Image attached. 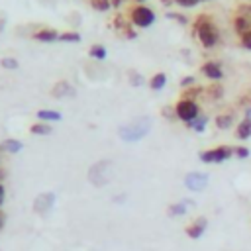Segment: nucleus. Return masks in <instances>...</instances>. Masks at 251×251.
Masks as SVG:
<instances>
[{"label": "nucleus", "instance_id": "32", "mask_svg": "<svg viewBox=\"0 0 251 251\" xmlns=\"http://www.w3.org/2000/svg\"><path fill=\"white\" fill-rule=\"evenodd\" d=\"M130 75H132V84H134V86H139V84L143 83V77H141V75H137V73H134V71H132Z\"/></svg>", "mask_w": 251, "mask_h": 251}, {"label": "nucleus", "instance_id": "30", "mask_svg": "<svg viewBox=\"0 0 251 251\" xmlns=\"http://www.w3.org/2000/svg\"><path fill=\"white\" fill-rule=\"evenodd\" d=\"M208 90H210V94H214L212 98H222V94H224V88H222L220 84H216V83H214V86H210Z\"/></svg>", "mask_w": 251, "mask_h": 251}, {"label": "nucleus", "instance_id": "5", "mask_svg": "<svg viewBox=\"0 0 251 251\" xmlns=\"http://www.w3.org/2000/svg\"><path fill=\"white\" fill-rule=\"evenodd\" d=\"M157 20L155 12L145 6V4H137L130 10V22L135 26V28H149V26H153Z\"/></svg>", "mask_w": 251, "mask_h": 251}, {"label": "nucleus", "instance_id": "18", "mask_svg": "<svg viewBox=\"0 0 251 251\" xmlns=\"http://www.w3.org/2000/svg\"><path fill=\"white\" fill-rule=\"evenodd\" d=\"M206 126H208V116H206V114H200L196 120H192L190 124H186V128H190V130L196 132V134H202V132L206 130Z\"/></svg>", "mask_w": 251, "mask_h": 251}, {"label": "nucleus", "instance_id": "37", "mask_svg": "<svg viewBox=\"0 0 251 251\" xmlns=\"http://www.w3.org/2000/svg\"><path fill=\"white\" fill-rule=\"evenodd\" d=\"M4 222H6V216L0 212V230H2V226H4Z\"/></svg>", "mask_w": 251, "mask_h": 251}, {"label": "nucleus", "instance_id": "6", "mask_svg": "<svg viewBox=\"0 0 251 251\" xmlns=\"http://www.w3.org/2000/svg\"><path fill=\"white\" fill-rule=\"evenodd\" d=\"M175 114L181 122L190 124L192 120H196L200 116V106L196 100H188V98H181L179 102L175 104Z\"/></svg>", "mask_w": 251, "mask_h": 251}, {"label": "nucleus", "instance_id": "3", "mask_svg": "<svg viewBox=\"0 0 251 251\" xmlns=\"http://www.w3.org/2000/svg\"><path fill=\"white\" fill-rule=\"evenodd\" d=\"M232 26L237 37L251 33V2H241L232 14Z\"/></svg>", "mask_w": 251, "mask_h": 251}, {"label": "nucleus", "instance_id": "11", "mask_svg": "<svg viewBox=\"0 0 251 251\" xmlns=\"http://www.w3.org/2000/svg\"><path fill=\"white\" fill-rule=\"evenodd\" d=\"M206 228H208V220H206L204 216H200V218H196L192 224H188L184 232H186V235H188L190 239H200V237L204 235Z\"/></svg>", "mask_w": 251, "mask_h": 251}, {"label": "nucleus", "instance_id": "13", "mask_svg": "<svg viewBox=\"0 0 251 251\" xmlns=\"http://www.w3.org/2000/svg\"><path fill=\"white\" fill-rule=\"evenodd\" d=\"M59 32L53 30V28H43V30H37L33 33V39L35 41H43V43H51V41H57L59 39Z\"/></svg>", "mask_w": 251, "mask_h": 251}, {"label": "nucleus", "instance_id": "14", "mask_svg": "<svg viewBox=\"0 0 251 251\" xmlns=\"http://www.w3.org/2000/svg\"><path fill=\"white\" fill-rule=\"evenodd\" d=\"M73 94H75V88L71 86L69 81H59V83H55V86L51 88V96H55V98L73 96Z\"/></svg>", "mask_w": 251, "mask_h": 251}, {"label": "nucleus", "instance_id": "20", "mask_svg": "<svg viewBox=\"0 0 251 251\" xmlns=\"http://www.w3.org/2000/svg\"><path fill=\"white\" fill-rule=\"evenodd\" d=\"M88 55H90L92 59H96V61H104V59H106V55H108V51H106V47H104V45L94 43V45L88 49Z\"/></svg>", "mask_w": 251, "mask_h": 251}, {"label": "nucleus", "instance_id": "1", "mask_svg": "<svg viewBox=\"0 0 251 251\" xmlns=\"http://www.w3.org/2000/svg\"><path fill=\"white\" fill-rule=\"evenodd\" d=\"M194 35L198 37L200 45L204 49H214L220 43V28L216 26L214 18L210 14H200L196 16L194 24H192Z\"/></svg>", "mask_w": 251, "mask_h": 251}, {"label": "nucleus", "instance_id": "8", "mask_svg": "<svg viewBox=\"0 0 251 251\" xmlns=\"http://www.w3.org/2000/svg\"><path fill=\"white\" fill-rule=\"evenodd\" d=\"M208 183H210V175H208V173L192 171V173H188V175L184 177V186H186L188 190H192V192H202V190H206Z\"/></svg>", "mask_w": 251, "mask_h": 251}, {"label": "nucleus", "instance_id": "22", "mask_svg": "<svg viewBox=\"0 0 251 251\" xmlns=\"http://www.w3.org/2000/svg\"><path fill=\"white\" fill-rule=\"evenodd\" d=\"M30 132H32L33 135H49L53 130H51V126L45 124V122H37V124H33V126L30 128Z\"/></svg>", "mask_w": 251, "mask_h": 251}, {"label": "nucleus", "instance_id": "33", "mask_svg": "<svg viewBox=\"0 0 251 251\" xmlns=\"http://www.w3.org/2000/svg\"><path fill=\"white\" fill-rule=\"evenodd\" d=\"M163 116H165V118H171V120H173V118H177V114H175V108H171V106H165V108H163Z\"/></svg>", "mask_w": 251, "mask_h": 251}, {"label": "nucleus", "instance_id": "17", "mask_svg": "<svg viewBox=\"0 0 251 251\" xmlns=\"http://www.w3.org/2000/svg\"><path fill=\"white\" fill-rule=\"evenodd\" d=\"M22 147H24V143L20 141V139H4L2 143H0V151H4V153H18V151H22Z\"/></svg>", "mask_w": 251, "mask_h": 251}, {"label": "nucleus", "instance_id": "26", "mask_svg": "<svg viewBox=\"0 0 251 251\" xmlns=\"http://www.w3.org/2000/svg\"><path fill=\"white\" fill-rule=\"evenodd\" d=\"M202 92H204V88H200V86H192V88L184 90L183 98H188V100H196V96H198V94H202Z\"/></svg>", "mask_w": 251, "mask_h": 251}, {"label": "nucleus", "instance_id": "34", "mask_svg": "<svg viewBox=\"0 0 251 251\" xmlns=\"http://www.w3.org/2000/svg\"><path fill=\"white\" fill-rule=\"evenodd\" d=\"M169 18H173V20H177V22H181V24H188L186 16H183V14H169Z\"/></svg>", "mask_w": 251, "mask_h": 251}, {"label": "nucleus", "instance_id": "31", "mask_svg": "<svg viewBox=\"0 0 251 251\" xmlns=\"http://www.w3.org/2000/svg\"><path fill=\"white\" fill-rule=\"evenodd\" d=\"M239 45H241L243 49H247V51H251V33H249V35H243V37H239Z\"/></svg>", "mask_w": 251, "mask_h": 251}, {"label": "nucleus", "instance_id": "25", "mask_svg": "<svg viewBox=\"0 0 251 251\" xmlns=\"http://www.w3.org/2000/svg\"><path fill=\"white\" fill-rule=\"evenodd\" d=\"M234 155L237 159H247L251 155V151H249V147H245V145H235L234 147Z\"/></svg>", "mask_w": 251, "mask_h": 251}, {"label": "nucleus", "instance_id": "36", "mask_svg": "<svg viewBox=\"0 0 251 251\" xmlns=\"http://www.w3.org/2000/svg\"><path fill=\"white\" fill-rule=\"evenodd\" d=\"M243 118H249V120H251V106H247V108H245V112H243Z\"/></svg>", "mask_w": 251, "mask_h": 251}, {"label": "nucleus", "instance_id": "27", "mask_svg": "<svg viewBox=\"0 0 251 251\" xmlns=\"http://www.w3.org/2000/svg\"><path fill=\"white\" fill-rule=\"evenodd\" d=\"M0 65H2L4 69H18V59H14V57H2L0 59Z\"/></svg>", "mask_w": 251, "mask_h": 251}, {"label": "nucleus", "instance_id": "28", "mask_svg": "<svg viewBox=\"0 0 251 251\" xmlns=\"http://www.w3.org/2000/svg\"><path fill=\"white\" fill-rule=\"evenodd\" d=\"M173 2L179 4V6H183V8H192V6L200 4V0H173Z\"/></svg>", "mask_w": 251, "mask_h": 251}, {"label": "nucleus", "instance_id": "4", "mask_svg": "<svg viewBox=\"0 0 251 251\" xmlns=\"http://www.w3.org/2000/svg\"><path fill=\"white\" fill-rule=\"evenodd\" d=\"M232 157H235L232 145H218L212 149H204V151H200V155H198V159L204 165H220Z\"/></svg>", "mask_w": 251, "mask_h": 251}, {"label": "nucleus", "instance_id": "16", "mask_svg": "<svg viewBox=\"0 0 251 251\" xmlns=\"http://www.w3.org/2000/svg\"><path fill=\"white\" fill-rule=\"evenodd\" d=\"M234 122H235V116H234V112H224V114H218L216 116V120H214V124H216V128L218 130H230L232 126H234Z\"/></svg>", "mask_w": 251, "mask_h": 251}, {"label": "nucleus", "instance_id": "9", "mask_svg": "<svg viewBox=\"0 0 251 251\" xmlns=\"http://www.w3.org/2000/svg\"><path fill=\"white\" fill-rule=\"evenodd\" d=\"M53 204H55V194L53 192H41L33 200V212L39 214V216H43V214H47L49 210L53 208Z\"/></svg>", "mask_w": 251, "mask_h": 251}, {"label": "nucleus", "instance_id": "29", "mask_svg": "<svg viewBox=\"0 0 251 251\" xmlns=\"http://www.w3.org/2000/svg\"><path fill=\"white\" fill-rule=\"evenodd\" d=\"M192 86H196V79L192 75H188L181 81V88H192Z\"/></svg>", "mask_w": 251, "mask_h": 251}, {"label": "nucleus", "instance_id": "40", "mask_svg": "<svg viewBox=\"0 0 251 251\" xmlns=\"http://www.w3.org/2000/svg\"><path fill=\"white\" fill-rule=\"evenodd\" d=\"M135 2H139V4H141V2H145V0H135Z\"/></svg>", "mask_w": 251, "mask_h": 251}, {"label": "nucleus", "instance_id": "10", "mask_svg": "<svg viewBox=\"0 0 251 251\" xmlns=\"http://www.w3.org/2000/svg\"><path fill=\"white\" fill-rule=\"evenodd\" d=\"M200 73L212 83H218V81L224 79V69H222V65L218 61H206L202 67H200Z\"/></svg>", "mask_w": 251, "mask_h": 251}, {"label": "nucleus", "instance_id": "21", "mask_svg": "<svg viewBox=\"0 0 251 251\" xmlns=\"http://www.w3.org/2000/svg\"><path fill=\"white\" fill-rule=\"evenodd\" d=\"M167 84V75L165 73H155L151 77V81H149V86H151V90H163Z\"/></svg>", "mask_w": 251, "mask_h": 251}, {"label": "nucleus", "instance_id": "7", "mask_svg": "<svg viewBox=\"0 0 251 251\" xmlns=\"http://www.w3.org/2000/svg\"><path fill=\"white\" fill-rule=\"evenodd\" d=\"M110 167H112V163L108 159H102V161L94 163L88 169V181L94 186H104L108 183V179H110Z\"/></svg>", "mask_w": 251, "mask_h": 251}, {"label": "nucleus", "instance_id": "38", "mask_svg": "<svg viewBox=\"0 0 251 251\" xmlns=\"http://www.w3.org/2000/svg\"><path fill=\"white\" fill-rule=\"evenodd\" d=\"M122 2H126V0H112V6H120Z\"/></svg>", "mask_w": 251, "mask_h": 251}, {"label": "nucleus", "instance_id": "39", "mask_svg": "<svg viewBox=\"0 0 251 251\" xmlns=\"http://www.w3.org/2000/svg\"><path fill=\"white\" fill-rule=\"evenodd\" d=\"M161 2H163V4H171V0H161Z\"/></svg>", "mask_w": 251, "mask_h": 251}, {"label": "nucleus", "instance_id": "24", "mask_svg": "<svg viewBox=\"0 0 251 251\" xmlns=\"http://www.w3.org/2000/svg\"><path fill=\"white\" fill-rule=\"evenodd\" d=\"M81 33L79 32H63L59 35V41H67V43H81Z\"/></svg>", "mask_w": 251, "mask_h": 251}, {"label": "nucleus", "instance_id": "19", "mask_svg": "<svg viewBox=\"0 0 251 251\" xmlns=\"http://www.w3.org/2000/svg\"><path fill=\"white\" fill-rule=\"evenodd\" d=\"M37 118H39L41 122L49 124V122H59L63 116H61V112H57V110H37Z\"/></svg>", "mask_w": 251, "mask_h": 251}, {"label": "nucleus", "instance_id": "41", "mask_svg": "<svg viewBox=\"0 0 251 251\" xmlns=\"http://www.w3.org/2000/svg\"><path fill=\"white\" fill-rule=\"evenodd\" d=\"M200 2H206V0H200Z\"/></svg>", "mask_w": 251, "mask_h": 251}, {"label": "nucleus", "instance_id": "2", "mask_svg": "<svg viewBox=\"0 0 251 251\" xmlns=\"http://www.w3.org/2000/svg\"><path fill=\"white\" fill-rule=\"evenodd\" d=\"M149 130H151V118L143 116V118H137V120L122 126L118 130V135H120V139L128 141V143H134V141L143 139L149 134Z\"/></svg>", "mask_w": 251, "mask_h": 251}, {"label": "nucleus", "instance_id": "15", "mask_svg": "<svg viewBox=\"0 0 251 251\" xmlns=\"http://www.w3.org/2000/svg\"><path fill=\"white\" fill-rule=\"evenodd\" d=\"M251 137V120L249 118H243L241 122H237L235 126V139L239 141H245Z\"/></svg>", "mask_w": 251, "mask_h": 251}, {"label": "nucleus", "instance_id": "35", "mask_svg": "<svg viewBox=\"0 0 251 251\" xmlns=\"http://www.w3.org/2000/svg\"><path fill=\"white\" fill-rule=\"evenodd\" d=\"M4 198H6V188H4L2 183H0V206L4 204Z\"/></svg>", "mask_w": 251, "mask_h": 251}, {"label": "nucleus", "instance_id": "12", "mask_svg": "<svg viewBox=\"0 0 251 251\" xmlns=\"http://www.w3.org/2000/svg\"><path fill=\"white\" fill-rule=\"evenodd\" d=\"M188 206H194V202H192V200H188V198H184V200H181V202H175V204H171V206L167 208V214H169L171 218L186 216V212H188Z\"/></svg>", "mask_w": 251, "mask_h": 251}, {"label": "nucleus", "instance_id": "23", "mask_svg": "<svg viewBox=\"0 0 251 251\" xmlns=\"http://www.w3.org/2000/svg\"><path fill=\"white\" fill-rule=\"evenodd\" d=\"M90 6L98 12H108L112 8V0H90Z\"/></svg>", "mask_w": 251, "mask_h": 251}]
</instances>
